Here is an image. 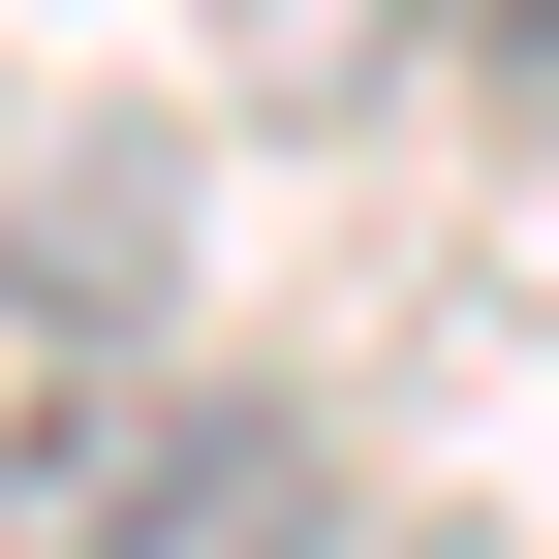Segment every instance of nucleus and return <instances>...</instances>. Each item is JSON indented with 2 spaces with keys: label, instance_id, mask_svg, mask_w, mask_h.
I'll return each mask as SVG.
<instances>
[{
  "label": "nucleus",
  "instance_id": "f257e3e1",
  "mask_svg": "<svg viewBox=\"0 0 559 559\" xmlns=\"http://www.w3.org/2000/svg\"><path fill=\"white\" fill-rule=\"evenodd\" d=\"M32 559H342V498H311V436H280V404H156V436H124Z\"/></svg>",
  "mask_w": 559,
  "mask_h": 559
}]
</instances>
